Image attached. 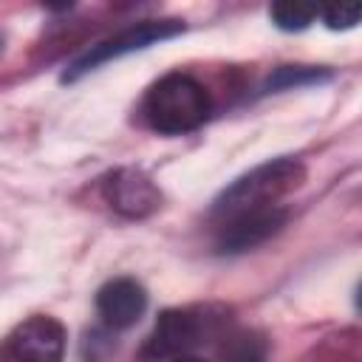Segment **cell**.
<instances>
[{
    "label": "cell",
    "mask_w": 362,
    "mask_h": 362,
    "mask_svg": "<svg viewBox=\"0 0 362 362\" xmlns=\"http://www.w3.org/2000/svg\"><path fill=\"white\" fill-rule=\"evenodd\" d=\"M303 178H305V170L294 158L266 161V164L249 170L246 175H240L238 181H232L215 198L212 215L218 221H226V218L240 215V212H255V209L277 206V201L283 195H288L291 189H297L303 184Z\"/></svg>",
    "instance_id": "cell-1"
},
{
    "label": "cell",
    "mask_w": 362,
    "mask_h": 362,
    "mask_svg": "<svg viewBox=\"0 0 362 362\" xmlns=\"http://www.w3.org/2000/svg\"><path fill=\"white\" fill-rule=\"evenodd\" d=\"M141 110L153 130L164 136H181L204 124L209 116V93L198 79L175 71L161 76L147 90Z\"/></svg>",
    "instance_id": "cell-2"
},
{
    "label": "cell",
    "mask_w": 362,
    "mask_h": 362,
    "mask_svg": "<svg viewBox=\"0 0 362 362\" xmlns=\"http://www.w3.org/2000/svg\"><path fill=\"white\" fill-rule=\"evenodd\" d=\"M226 328L223 311L215 308H170L158 317L153 334L147 337L144 359H175L201 345L206 337H221Z\"/></svg>",
    "instance_id": "cell-3"
},
{
    "label": "cell",
    "mask_w": 362,
    "mask_h": 362,
    "mask_svg": "<svg viewBox=\"0 0 362 362\" xmlns=\"http://www.w3.org/2000/svg\"><path fill=\"white\" fill-rule=\"evenodd\" d=\"M181 31H184V25H181L178 20H147V23H139V25H133V28H127V31H122V34H116V37L99 42V45H93L85 57H79V59L65 71V82H71V79H76V76H82V74L99 68L102 62H110V59H116V57H122V54L147 48V45H153V42L170 40V37H175V34H181Z\"/></svg>",
    "instance_id": "cell-4"
},
{
    "label": "cell",
    "mask_w": 362,
    "mask_h": 362,
    "mask_svg": "<svg viewBox=\"0 0 362 362\" xmlns=\"http://www.w3.org/2000/svg\"><path fill=\"white\" fill-rule=\"evenodd\" d=\"M62 354H65V328L59 320L45 314L20 322L3 345V356L8 362H62Z\"/></svg>",
    "instance_id": "cell-5"
},
{
    "label": "cell",
    "mask_w": 362,
    "mask_h": 362,
    "mask_svg": "<svg viewBox=\"0 0 362 362\" xmlns=\"http://www.w3.org/2000/svg\"><path fill=\"white\" fill-rule=\"evenodd\" d=\"M288 221V212L277 204V206H266V209H255V212H240L232 215L226 221H218V238L215 246L218 252H246L260 246L263 240H269L272 235H277Z\"/></svg>",
    "instance_id": "cell-6"
},
{
    "label": "cell",
    "mask_w": 362,
    "mask_h": 362,
    "mask_svg": "<svg viewBox=\"0 0 362 362\" xmlns=\"http://www.w3.org/2000/svg\"><path fill=\"white\" fill-rule=\"evenodd\" d=\"M102 195L110 204V209H116L124 218H147L161 204V192L153 184V178L136 167L113 170L102 181Z\"/></svg>",
    "instance_id": "cell-7"
},
{
    "label": "cell",
    "mask_w": 362,
    "mask_h": 362,
    "mask_svg": "<svg viewBox=\"0 0 362 362\" xmlns=\"http://www.w3.org/2000/svg\"><path fill=\"white\" fill-rule=\"evenodd\" d=\"M147 308V291L133 277H113L96 294V311L110 328H130Z\"/></svg>",
    "instance_id": "cell-8"
},
{
    "label": "cell",
    "mask_w": 362,
    "mask_h": 362,
    "mask_svg": "<svg viewBox=\"0 0 362 362\" xmlns=\"http://www.w3.org/2000/svg\"><path fill=\"white\" fill-rule=\"evenodd\" d=\"M218 356L221 362H266L269 342L263 334L249 328H223L221 331Z\"/></svg>",
    "instance_id": "cell-9"
},
{
    "label": "cell",
    "mask_w": 362,
    "mask_h": 362,
    "mask_svg": "<svg viewBox=\"0 0 362 362\" xmlns=\"http://www.w3.org/2000/svg\"><path fill=\"white\" fill-rule=\"evenodd\" d=\"M269 17H272L274 25L283 28V31H303L314 17H320V8L297 6V3H274V6L269 8Z\"/></svg>",
    "instance_id": "cell-10"
},
{
    "label": "cell",
    "mask_w": 362,
    "mask_h": 362,
    "mask_svg": "<svg viewBox=\"0 0 362 362\" xmlns=\"http://www.w3.org/2000/svg\"><path fill=\"white\" fill-rule=\"evenodd\" d=\"M320 17H322V23L328 28L339 31V28H354L359 23V17H362V8L359 6H337V8L320 11Z\"/></svg>",
    "instance_id": "cell-11"
},
{
    "label": "cell",
    "mask_w": 362,
    "mask_h": 362,
    "mask_svg": "<svg viewBox=\"0 0 362 362\" xmlns=\"http://www.w3.org/2000/svg\"><path fill=\"white\" fill-rule=\"evenodd\" d=\"M173 362H204V359H198V356H187V354H184V356H175Z\"/></svg>",
    "instance_id": "cell-12"
}]
</instances>
